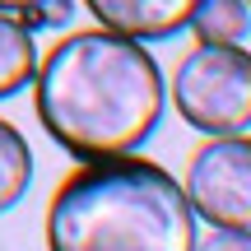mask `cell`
I'll return each mask as SVG.
<instances>
[{
	"label": "cell",
	"mask_w": 251,
	"mask_h": 251,
	"mask_svg": "<svg viewBox=\"0 0 251 251\" xmlns=\"http://www.w3.org/2000/svg\"><path fill=\"white\" fill-rule=\"evenodd\" d=\"M37 75V47L33 33L19 24V14H5L0 9V102L24 93Z\"/></svg>",
	"instance_id": "cell-6"
},
{
	"label": "cell",
	"mask_w": 251,
	"mask_h": 251,
	"mask_svg": "<svg viewBox=\"0 0 251 251\" xmlns=\"http://www.w3.org/2000/svg\"><path fill=\"white\" fill-rule=\"evenodd\" d=\"M24 5H28V0H0V9H5V14H19Z\"/></svg>",
	"instance_id": "cell-11"
},
{
	"label": "cell",
	"mask_w": 251,
	"mask_h": 251,
	"mask_svg": "<svg viewBox=\"0 0 251 251\" xmlns=\"http://www.w3.org/2000/svg\"><path fill=\"white\" fill-rule=\"evenodd\" d=\"M186 24L196 42H242L251 33V9L247 0H196Z\"/></svg>",
	"instance_id": "cell-7"
},
{
	"label": "cell",
	"mask_w": 251,
	"mask_h": 251,
	"mask_svg": "<svg viewBox=\"0 0 251 251\" xmlns=\"http://www.w3.org/2000/svg\"><path fill=\"white\" fill-rule=\"evenodd\" d=\"M28 181H33V149L19 135V126L0 117V214L28 196Z\"/></svg>",
	"instance_id": "cell-8"
},
{
	"label": "cell",
	"mask_w": 251,
	"mask_h": 251,
	"mask_svg": "<svg viewBox=\"0 0 251 251\" xmlns=\"http://www.w3.org/2000/svg\"><path fill=\"white\" fill-rule=\"evenodd\" d=\"M205 247H251V228H209Z\"/></svg>",
	"instance_id": "cell-10"
},
{
	"label": "cell",
	"mask_w": 251,
	"mask_h": 251,
	"mask_svg": "<svg viewBox=\"0 0 251 251\" xmlns=\"http://www.w3.org/2000/svg\"><path fill=\"white\" fill-rule=\"evenodd\" d=\"M56 251H191L196 209L168 168L135 153L89 158L47 205Z\"/></svg>",
	"instance_id": "cell-2"
},
{
	"label": "cell",
	"mask_w": 251,
	"mask_h": 251,
	"mask_svg": "<svg viewBox=\"0 0 251 251\" xmlns=\"http://www.w3.org/2000/svg\"><path fill=\"white\" fill-rule=\"evenodd\" d=\"M33 102L42 130L70 158L135 153L163 121V70L144 42L107 28L70 33L47 51L33 75Z\"/></svg>",
	"instance_id": "cell-1"
},
{
	"label": "cell",
	"mask_w": 251,
	"mask_h": 251,
	"mask_svg": "<svg viewBox=\"0 0 251 251\" xmlns=\"http://www.w3.org/2000/svg\"><path fill=\"white\" fill-rule=\"evenodd\" d=\"M181 191L209 228H251V135H209L191 153Z\"/></svg>",
	"instance_id": "cell-4"
},
{
	"label": "cell",
	"mask_w": 251,
	"mask_h": 251,
	"mask_svg": "<svg viewBox=\"0 0 251 251\" xmlns=\"http://www.w3.org/2000/svg\"><path fill=\"white\" fill-rule=\"evenodd\" d=\"M98 28L135 42H163V37L181 33L196 9V0H84Z\"/></svg>",
	"instance_id": "cell-5"
},
{
	"label": "cell",
	"mask_w": 251,
	"mask_h": 251,
	"mask_svg": "<svg viewBox=\"0 0 251 251\" xmlns=\"http://www.w3.org/2000/svg\"><path fill=\"white\" fill-rule=\"evenodd\" d=\"M247 9H251V0H247Z\"/></svg>",
	"instance_id": "cell-12"
},
{
	"label": "cell",
	"mask_w": 251,
	"mask_h": 251,
	"mask_svg": "<svg viewBox=\"0 0 251 251\" xmlns=\"http://www.w3.org/2000/svg\"><path fill=\"white\" fill-rule=\"evenodd\" d=\"M168 93L200 135L251 130V51L242 42H196L177 61Z\"/></svg>",
	"instance_id": "cell-3"
},
{
	"label": "cell",
	"mask_w": 251,
	"mask_h": 251,
	"mask_svg": "<svg viewBox=\"0 0 251 251\" xmlns=\"http://www.w3.org/2000/svg\"><path fill=\"white\" fill-rule=\"evenodd\" d=\"M75 19V0H28L24 9H19V24L28 28V33H56V28H65Z\"/></svg>",
	"instance_id": "cell-9"
}]
</instances>
